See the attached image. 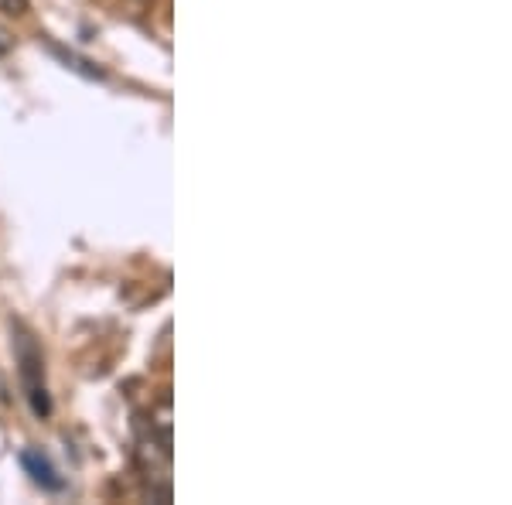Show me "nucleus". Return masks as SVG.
I'll return each instance as SVG.
<instances>
[{
	"instance_id": "obj_1",
	"label": "nucleus",
	"mask_w": 512,
	"mask_h": 505,
	"mask_svg": "<svg viewBox=\"0 0 512 505\" xmlns=\"http://www.w3.org/2000/svg\"><path fill=\"white\" fill-rule=\"evenodd\" d=\"M18 362H21V379H24V389H28L31 410H35L38 417H48V413H52V400H48V389H45L41 352H38V345L31 342V335L18 338Z\"/></svg>"
},
{
	"instance_id": "obj_2",
	"label": "nucleus",
	"mask_w": 512,
	"mask_h": 505,
	"mask_svg": "<svg viewBox=\"0 0 512 505\" xmlns=\"http://www.w3.org/2000/svg\"><path fill=\"white\" fill-rule=\"evenodd\" d=\"M21 465L28 468V475H31V482L41 485V488H48V492H62L65 488V478L59 475V468L52 465V458H48L45 451H24L21 454Z\"/></svg>"
},
{
	"instance_id": "obj_3",
	"label": "nucleus",
	"mask_w": 512,
	"mask_h": 505,
	"mask_svg": "<svg viewBox=\"0 0 512 505\" xmlns=\"http://www.w3.org/2000/svg\"><path fill=\"white\" fill-rule=\"evenodd\" d=\"M0 11L11 14V18H21V14H28V0H0Z\"/></svg>"
},
{
	"instance_id": "obj_4",
	"label": "nucleus",
	"mask_w": 512,
	"mask_h": 505,
	"mask_svg": "<svg viewBox=\"0 0 512 505\" xmlns=\"http://www.w3.org/2000/svg\"><path fill=\"white\" fill-rule=\"evenodd\" d=\"M7 48H11V41H7V35H4V31H0V55H4Z\"/></svg>"
}]
</instances>
